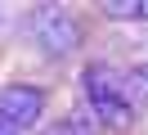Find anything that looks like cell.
Instances as JSON below:
<instances>
[{
  "instance_id": "6",
  "label": "cell",
  "mask_w": 148,
  "mask_h": 135,
  "mask_svg": "<svg viewBox=\"0 0 148 135\" xmlns=\"http://www.w3.org/2000/svg\"><path fill=\"white\" fill-rule=\"evenodd\" d=\"M67 126H72L76 135H99V131H103V126H99V117H94V113H90V108H85V104L76 108L72 117H67Z\"/></svg>"
},
{
  "instance_id": "2",
  "label": "cell",
  "mask_w": 148,
  "mask_h": 135,
  "mask_svg": "<svg viewBox=\"0 0 148 135\" xmlns=\"http://www.w3.org/2000/svg\"><path fill=\"white\" fill-rule=\"evenodd\" d=\"M27 27H32V41H36V50L45 59H72L85 41L81 18L67 5H36L27 14Z\"/></svg>"
},
{
  "instance_id": "7",
  "label": "cell",
  "mask_w": 148,
  "mask_h": 135,
  "mask_svg": "<svg viewBox=\"0 0 148 135\" xmlns=\"http://www.w3.org/2000/svg\"><path fill=\"white\" fill-rule=\"evenodd\" d=\"M40 135H76V131L67 126V117H58V122H49V126H45Z\"/></svg>"
},
{
  "instance_id": "5",
  "label": "cell",
  "mask_w": 148,
  "mask_h": 135,
  "mask_svg": "<svg viewBox=\"0 0 148 135\" xmlns=\"http://www.w3.org/2000/svg\"><path fill=\"white\" fill-rule=\"evenodd\" d=\"M126 90H130V99H148V63H135V68L126 72Z\"/></svg>"
},
{
  "instance_id": "4",
  "label": "cell",
  "mask_w": 148,
  "mask_h": 135,
  "mask_svg": "<svg viewBox=\"0 0 148 135\" xmlns=\"http://www.w3.org/2000/svg\"><path fill=\"white\" fill-rule=\"evenodd\" d=\"M103 18H117V23H148V0H103Z\"/></svg>"
},
{
  "instance_id": "8",
  "label": "cell",
  "mask_w": 148,
  "mask_h": 135,
  "mask_svg": "<svg viewBox=\"0 0 148 135\" xmlns=\"http://www.w3.org/2000/svg\"><path fill=\"white\" fill-rule=\"evenodd\" d=\"M0 135H18V131H14V126H5V122H0Z\"/></svg>"
},
{
  "instance_id": "1",
  "label": "cell",
  "mask_w": 148,
  "mask_h": 135,
  "mask_svg": "<svg viewBox=\"0 0 148 135\" xmlns=\"http://www.w3.org/2000/svg\"><path fill=\"white\" fill-rule=\"evenodd\" d=\"M81 104L90 108L94 117H99V126H108V131H130L139 117L135 99H130L126 90V72L108 68V63H85L81 68Z\"/></svg>"
},
{
  "instance_id": "3",
  "label": "cell",
  "mask_w": 148,
  "mask_h": 135,
  "mask_svg": "<svg viewBox=\"0 0 148 135\" xmlns=\"http://www.w3.org/2000/svg\"><path fill=\"white\" fill-rule=\"evenodd\" d=\"M40 117H45V90L40 86H27V81L0 86V122L5 126L27 135L32 126H40Z\"/></svg>"
}]
</instances>
